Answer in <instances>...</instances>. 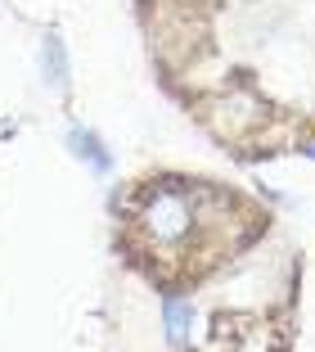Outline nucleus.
Returning a JSON list of instances; mask_svg holds the SVG:
<instances>
[{
  "mask_svg": "<svg viewBox=\"0 0 315 352\" xmlns=\"http://www.w3.org/2000/svg\"><path fill=\"white\" fill-rule=\"evenodd\" d=\"M261 221L270 217L221 181L158 172L122 199V253L158 289H185L248 249Z\"/></svg>",
  "mask_w": 315,
  "mask_h": 352,
  "instance_id": "f257e3e1",
  "label": "nucleus"
},
{
  "mask_svg": "<svg viewBox=\"0 0 315 352\" xmlns=\"http://www.w3.org/2000/svg\"><path fill=\"white\" fill-rule=\"evenodd\" d=\"M158 321H163V339L167 348H189L194 339V325H198V307H194V298L185 289H163V298H158Z\"/></svg>",
  "mask_w": 315,
  "mask_h": 352,
  "instance_id": "f03ea898",
  "label": "nucleus"
},
{
  "mask_svg": "<svg viewBox=\"0 0 315 352\" xmlns=\"http://www.w3.org/2000/svg\"><path fill=\"white\" fill-rule=\"evenodd\" d=\"M63 145H68V154L77 158V163L91 167L95 176H113V167H117L108 140H104L95 126H86L82 118H72V122H68V131H63Z\"/></svg>",
  "mask_w": 315,
  "mask_h": 352,
  "instance_id": "7ed1b4c3",
  "label": "nucleus"
},
{
  "mask_svg": "<svg viewBox=\"0 0 315 352\" xmlns=\"http://www.w3.org/2000/svg\"><path fill=\"white\" fill-rule=\"evenodd\" d=\"M41 82L50 86L54 95H68L72 91V59H68V41L59 32H45L41 36Z\"/></svg>",
  "mask_w": 315,
  "mask_h": 352,
  "instance_id": "20e7f679",
  "label": "nucleus"
},
{
  "mask_svg": "<svg viewBox=\"0 0 315 352\" xmlns=\"http://www.w3.org/2000/svg\"><path fill=\"white\" fill-rule=\"evenodd\" d=\"M297 154H306V158L315 163V140H302V149H297Z\"/></svg>",
  "mask_w": 315,
  "mask_h": 352,
  "instance_id": "39448f33",
  "label": "nucleus"
}]
</instances>
